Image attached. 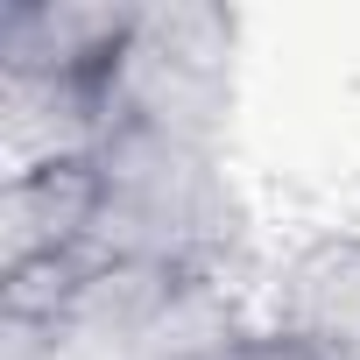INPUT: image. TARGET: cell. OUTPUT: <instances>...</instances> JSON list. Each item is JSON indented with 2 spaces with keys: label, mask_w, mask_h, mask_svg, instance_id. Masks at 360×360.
Masks as SVG:
<instances>
[{
  "label": "cell",
  "mask_w": 360,
  "mask_h": 360,
  "mask_svg": "<svg viewBox=\"0 0 360 360\" xmlns=\"http://www.w3.org/2000/svg\"><path fill=\"white\" fill-rule=\"evenodd\" d=\"M276 339L297 360H360V233H325L283 269Z\"/></svg>",
  "instance_id": "7a4b0ae2"
},
{
  "label": "cell",
  "mask_w": 360,
  "mask_h": 360,
  "mask_svg": "<svg viewBox=\"0 0 360 360\" xmlns=\"http://www.w3.org/2000/svg\"><path fill=\"white\" fill-rule=\"evenodd\" d=\"M226 106H233V15L226 8H141L120 78H113V127L212 148L226 127Z\"/></svg>",
  "instance_id": "6da1fadb"
}]
</instances>
